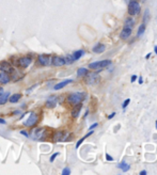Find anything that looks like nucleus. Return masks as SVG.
<instances>
[{
    "label": "nucleus",
    "mask_w": 157,
    "mask_h": 175,
    "mask_svg": "<svg viewBox=\"0 0 157 175\" xmlns=\"http://www.w3.org/2000/svg\"><path fill=\"white\" fill-rule=\"evenodd\" d=\"M84 97H86V93L84 92H75V93H71L67 96V103L71 105H78L84 102Z\"/></svg>",
    "instance_id": "obj_1"
},
{
    "label": "nucleus",
    "mask_w": 157,
    "mask_h": 175,
    "mask_svg": "<svg viewBox=\"0 0 157 175\" xmlns=\"http://www.w3.org/2000/svg\"><path fill=\"white\" fill-rule=\"evenodd\" d=\"M33 59L31 56H24L19 57L14 61V65L17 67H21V69H27L28 66H30V64L32 63Z\"/></svg>",
    "instance_id": "obj_2"
},
{
    "label": "nucleus",
    "mask_w": 157,
    "mask_h": 175,
    "mask_svg": "<svg viewBox=\"0 0 157 175\" xmlns=\"http://www.w3.org/2000/svg\"><path fill=\"white\" fill-rule=\"evenodd\" d=\"M111 60H101V61H95L89 64V69H94V71H101L103 69H106L111 65Z\"/></svg>",
    "instance_id": "obj_3"
},
{
    "label": "nucleus",
    "mask_w": 157,
    "mask_h": 175,
    "mask_svg": "<svg viewBox=\"0 0 157 175\" xmlns=\"http://www.w3.org/2000/svg\"><path fill=\"white\" fill-rule=\"evenodd\" d=\"M141 11V5L138 2L137 0H130L128 2V7H127V12L130 16H136L138 15Z\"/></svg>",
    "instance_id": "obj_4"
},
{
    "label": "nucleus",
    "mask_w": 157,
    "mask_h": 175,
    "mask_svg": "<svg viewBox=\"0 0 157 175\" xmlns=\"http://www.w3.org/2000/svg\"><path fill=\"white\" fill-rule=\"evenodd\" d=\"M46 131H47V128H45V127H36L32 130L30 137L33 140L41 141V140H44L46 138Z\"/></svg>",
    "instance_id": "obj_5"
},
{
    "label": "nucleus",
    "mask_w": 157,
    "mask_h": 175,
    "mask_svg": "<svg viewBox=\"0 0 157 175\" xmlns=\"http://www.w3.org/2000/svg\"><path fill=\"white\" fill-rule=\"evenodd\" d=\"M40 121V117H39V114L36 112H31L29 114V117L24 122V125L26 127H34Z\"/></svg>",
    "instance_id": "obj_6"
},
{
    "label": "nucleus",
    "mask_w": 157,
    "mask_h": 175,
    "mask_svg": "<svg viewBox=\"0 0 157 175\" xmlns=\"http://www.w3.org/2000/svg\"><path fill=\"white\" fill-rule=\"evenodd\" d=\"M67 136H69V134L66 131L59 130L53 134V142H64V141H67V138H66Z\"/></svg>",
    "instance_id": "obj_7"
},
{
    "label": "nucleus",
    "mask_w": 157,
    "mask_h": 175,
    "mask_svg": "<svg viewBox=\"0 0 157 175\" xmlns=\"http://www.w3.org/2000/svg\"><path fill=\"white\" fill-rule=\"evenodd\" d=\"M0 71L4 72V73H8L9 75H12L14 72H15V69L13 66L12 63L8 61H0Z\"/></svg>",
    "instance_id": "obj_8"
},
{
    "label": "nucleus",
    "mask_w": 157,
    "mask_h": 175,
    "mask_svg": "<svg viewBox=\"0 0 157 175\" xmlns=\"http://www.w3.org/2000/svg\"><path fill=\"white\" fill-rule=\"evenodd\" d=\"M101 80V77H99L98 73H91V74H87L86 75V83L87 84H96Z\"/></svg>",
    "instance_id": "obj_9"
},
{
    "label": "nucleus",
    "mask_w": 157,
    "mask_h": 175,
    "mask_svg": "<svg viewBox=\"0 0 157 175\" xmlns=\"http://www.w3.org/2000/svg\"><path fill=\"white\" fill-rule=\"evenodd\" d=\"M65 58L61 56H53L51 57V65L55 67H61V66L65 65Z\"/></svg>",
    "instance_id": "obj_10"
},
{
    "label": "nucleus",
    "mask_w": 157,
    "mask_h": 175,
    "mask_svg": "<svg viewBox=\"0 0 157 175\" xmlns=\"http://www.w3.org/2000/svg\"><path fill=\"white\" fill-rule=\"evenodd\" d=\"M38 63L42 66L51 65V56H49V55H40L38 57Z\"/></svg>",
    "instance_id": "obj_11"
},
{
    "label": "nucleus",
    "mask_w": 157,
    "mask_h": 175,
    "mask_svg": "<svg viewBox=\"0 0 157 175\" xmlns=\"http://www.w3.org/2000/svg\"><path fill=\"white\" fill-rule=\"evenodd\" d=\"M57 103H58V96H56V95H51V96H49L48 98L46 99L45 106L47 107V108H49V109H53V108L56 107Z\"/></svg>",
    "instance_id": "obj_12"
},
{
    "label": "nucleus",
    "mask_w": 157,
    "mask_h": 175,
    "mask_svg": "<svg viewBox=\"0 0 157 175\" xmlns=\"http://www.w3.org/2000/svg\"><path fill=\"white\" fill-rule=\"evenodd\" d=\"M132 33H133V29H130V28H123V30H122L121 33H120V38H121V40H123V41H125V40H127L129 36L132 35Z\"/></svg>",
    "instance_id": "obj_13"
},
{
    "label": "nucleus",
    "mask_w": 157,
    "mask_h": 175,
    "mask_svg": "<svg viewBox=\"0 0 157 175\" xmlns=\"http://www.w3.org/2000/svg\"><path fill=\"white\" fill-rule=\"evenodd\" d=\"M11 81V76L8 73L0 72V84H8Z\"/></svg>",
    "instance_id": "obj_14"
},
{
    "label": "nucleus",
    "mask_w": 157,
    "mask_h": 175,
    "mask_svg": "<svg viewBox=\"0 0 157 175\" xmlns=\"http://www.w3.org/2000/svg\"><path fill=\"white\" fill-rule=\"evenodd\" d=\"M71 82H73V79H65V80H63V81H61V82H59V83L55 84V86H53V90L58 91V90L63 89L64 86H66L69 83H71Z\"/></svg>",
    "instance_id": "obj_15"
},
{
    "label": "nucleus",
    "mask_w": 157,
    "mask_h": 175,
    "mask_svg": "<svg viewBox=\"0 0 157 175\" xmlns=\"http://www.w3.org/2000/svg\"><path fill=\"white\" fill-rule=\"evenodd\" d=\"M92 50H93L94 53H103L106 50V45L103 43H97L96 45L92 48Z\"/></svg>",
    "instance_id": "obj_16"
},
{
    "label": "nucleus",
    "mask_w": 157,
    "mask_h": 175,
    "mask_svg": "<svg viewBox=\"0 0 157 175\" xmlns=\"http://www.w3.org/2000/svg\"><path fill=\"white\" fill-rule=\"evenodd\" d=\"M81 109H82V105L81 104L75 105V107H74L73 110H72V117H73L74 119H77V117H79V114H80Z\"/></svg>",
    "instance_id": "obj_17"
},
{
    "label": "nucleus",
    "mask_w": 157,
    "mask_h": 175,
    "mask_svg": "<svg viewBox=\"0 0 157 175\" xmlns=\"http://www.w3.org/2000/svg\"><path fill=\"white\" fill-rule=\"evenodd\" d=\"M135 27V19L130 16V17H127L124 21V28H130L133 29Z\"/></svg>",
    "instance_id": "obj_18"
},
{
    "label": "nucleus",
    "mask_w": 157,
    "mask_h": 175,
    "mask_svg": "<svg viewBox=\"0 0 157 175\" xmlns=\"http://www.w3.org/2000/svg\"><path fill=\"white\" fill-rule=\"evenodd\" d=\"M9 97H10V92H3L0 95V105H4L9 102Z\"/></svg>",
    "instance_id": "obj_19"
},
{
    "label": "nucleus",
    "mask_w": 157,
    "mask_h": 175,
    "mask_svg": "<svg viewBox=\"0 0 157 175\" xmlns=\"http://www.w3.org/2000/svg\"><path fill=\"white\" fill-rule=\"evenodd\" d=\"M21 98V94L20 93H15V94H12V95H10V97H9V102L12 103V104H16V103H18V100Z\"/></svg>",
    "instance_id": "obj_20"
},
{
    "label": "nucleus",
    "mask_w": 157,
    "mask_h": 175,
    "mask_svg": "<svg viewBox=\"0 0 157 175\" xmlns=\"http://www.w3.org/2000/svg\"><path fill=\"white\" fill-rule=\"evenodd\" d=\"M84 53H86V52H84V49H78V50L74 51L72 56H73L74 60H75V61H77V60H79L80 58H82V56H84Z\"/></svg>",
    "instance_id": "obj_21"
},
{
    "label": "nucleus",
    "mask_w": 157,
    "mask_h": 175,
    "mask_svg": "<svg viewBox=\"0 0 157 175\" xmlns=\"http://www.w3.org/2000/svg\"><path fill=\"white\" fill-rule=\"evenodd\" d=\"M118 167H119V169H121L123 172H127V171L130 169V165H129V163H127L125 160L121 161V162L119 163V165H118Z\"/></svg>",
    "instance_id": "obj_22"
},
{
    "label": "nucleus",
    "mask_w": 157,
    "mask_h": 175,
    "mask_svg": "<svg viewBox=\"0 0 157 175\" xmlns=\"http://www.w3.org/2000/svg\"><path fill=\"white\" fill-rule=\"evenodd\" d=\"M145 29H147V24L142 23L138 28V32H137V38H141L143 35V33L145 32Z\"/></svg>",
    "instance_id": "obj_23"
},
{
    "label": "nucleus",
    "mask_w": 157,
    "mask_h": 175,
    "mask_svg": "<svg viewBox=\"0 0 157 175\" xmlns=\"http://www.w3.org/2000/svg\"><path fill=\"white\" fill-rule=\"evenodd\" d=\"M88 73H89V69H86V67H79V69H77V76H78V77L86 76Z\"/></svg>",
    "instance_id": "obj_24"
},
{
    "label": "nucleus",
    "mask_w": 157,
    "mask_h": 175,
    "mask_svg": "<svg viewBox=\"0 0 157 175\" xmlns=\"http://www.w3.org/2000/svg\"><path fill=\"white\" fill-rule=\"evenodd\" d=\"M93 132H94L93 130H90V131H89L88 134H87L86 136H84V137H82V138H81L80 140H78V142L76 143V148H78V147L80 146L81 144H82V142H84V140L87 139V138H88V137H90V136H91V134H93Z\"/></svg>",
    "instance_id": "obj_25"
},
{
    "label": "nucleus",
    "mask_w": 157,
    "mask_h": 175,
    "mask_svg": "<svg viewBox=\"0 0 157 175\" xmlns=\"http://www.w3.org/2000/svg\"><path fill=\"white\" fill-rule=\"evenodd\" d=\"M150 19V11L149 10H145L144 11V14H143V19H142V23L143 24H147Z\"/></svg>",
    "instance_id": "obj_26"
},
{
    "label": "nucleus",
    "mask_w": 157,
    "mask_h": 175,
    "mask_svg": "<svg viewBox=\"0 0 157 175\" xmlns=\"http://www.w3.org/2000/svg\"><path fill=\"white\" fill-rule=\"evenodd\" d=\"M64 58H65L66 64H72V63H74V62H75V60H74V58H73V56H72V55H69V56L64 57Z\"/></svg>",
    "instance_id": "obj_27"
},
{
    "label": "nucleus",
    "mask_w": 157,
    "mask_h": 175,
    "mask_svg": "<svg viewBox=\"0 0 157 175\" xmlns=\"http://www.w3.org/2000/svg\"><path fill=\"white\" fill-rule=\"evenodd\" d=\"M129 103H130V98L125 99L124 102H123V104H122V109L124 110V111H125V109H126V107L129 105Z\"/></svg>",
    "instance_id": "obj_28"
},
{
    "label": "nucleus",
    "mask_w": 157,
    "mask_h": 175,
    "mask_svg": "<svg viewBox=\"0 0 157 175\" xmlns=\"http://www.w3.org/2000/svg\"><path fill=\"white\" fill-rule=\"evenodd\" d=\"M71 174V169L70 168H64L63 170H62V175H70Z\"/></svg>",
    "instance_id": "obj_29"
},
{
    "label": "nucleus",
    "mask_w": 157,
    "mask_h": 175,
    "mask_svg": "<svg viewBox=\"0 0 157 175\" xmlns=\"http://www.w3.org/2000/svg\"><path fill=\"white\" fill-rule=\"evenodd\" d=\"M59 156V153H55V154H53L50 156V158H49V161H50V162H53V161H55V159H56L57 157H58Z\"/></svg>",
    "instance_id": "obj_30"
},
{
    "label": "nucleus",
    "mask_w": 157,
    "mask_h": 175,
    "mask_svg": "<svg viewBox=\"0 0 157 175\" xmlns=\"http://www.w3.org/2000/svg\"><path fill=\"white\" fill-rule=\"evenodd\" d=\"M105 157H106V160H107V161H113V157H112V156H110L109 154H106V155H105Z\"/></svg>",
    "instance_id": "obj_31"
},
{
    "label": "nucleus",
    "mask_w": 157,
    "mask_h": 175,
    "mask_svg": "<svg viewBox=\"0 0 157 175\" xmlns=\"http://www.w3.org/2000/svg\"><path fill=\"white\" fill-rule=\"evenodd\" d=\"M137 79H138L137 75H132V77H130V82H133V83H134V82L136 81Z\"/></svg>",
    "instance_id": "obj_32"
},
{
    "label": "nucleus",
    "mask_w": 157,
    "mask_h": 175,
    "mask_svg": "<svg viewBox=\"0 0 157 175\" xmlns=\"http://www.w3.org/2000/svg\"><path fill=\"white\" fill-rule=\"evenodd\" d=\"M97 126H98V124H97V123H94V124H92L91 126L89 127V130H93L94 128H96Z\"/></svg>",
    "instance_id": "obj_33"
},
{
    "label": "nucleus",
    "mask_w": 157,
    "mask_h": 175,
    "mask_svg": "<svg viewBox=\"0 0 157 175\" xmlns=\"http://www.w3.org/2000/svg\"><path fill=\"white\" fill-rule=\"evenodd\" d=\"M20 134H24V136H25V137H30V134H28V132L27 131H25V130H20Z\"/></svg>",
    "instance_id": "obj_34"
},
{
    "label": "nucleus",
    "mask_w": 157,
    "mask_h": 175,
    "mask_svg": "<svg viewBox=\"0 0 157 175\" xmlns=\"http://www.w3.org/2000/svg\"><path fill=\"white\" fill-rule=\"evenodd\" d=\"M114 115H116V112H112V113H110L108 115V120H112L114 117Z\"/></svg>",
    "instance_id": "obj_35"
},
{
    "label": "nucleus",
    "mask_w": 157,
    "mask_h": 175,
    "mask_svg": "<svg viewBox=\"0 0 157 175\" xmlns=\"http://www.w3.org/2000/svg\"><path fill=\"white\" fill-rule=\"evenodd\" d=\"M138 82H139V84L143 83V78H142V77H139V79H138Z\"/></svg>",
    "instance_id": "obj_36"
},
{
    "label": "nucleus",
    "mask_w": 157,
    "mask_h": 175,
    "mask_svg": "<svg viewBox=\"0 0 157 175\" xmlns=\"http://www.w3.org/2000/svg\"><path fill=\"white\" fill-rule=\"evenodd\" d=\"M139 174H140V175H147V172L145 170H142L141 172L139 173Z\"/></svg>",
    "instance_id": "obj_37"
},
{
    "label": "nucleus",
    "mask_w": 157,
    "mask_h": 175,
    "mask_svg": "<svg viewBox=\"0 0 157 175\" xmlns=\"http://www.w3.org/2000/svg\"><path fill=\"white\" fill-rule=\"evenodd\" d=\"M0 124H7V122H5V120L0 119Z\"/></svg>",
    "instance_id": "obj_38"
},
{
    "label": "nucleus",
    "mask_w": 157,
    "mask_h": 175,
    "mask_svg": "<svg viewBox=\"0 0 157 175\" xmlns=\"http://www.w3.org/2000/svg\"><path fill=\"white\" fill-rule=\"evenodd\" d=\"M154 52L156 53V56H157V45L154 46Z\"/></svg>",
    "instance_id": "obj_39"
},
{
    "label": "nucleus",
    "mask_w": 157,
    "mask_h": 175,
    "mask_svg": "<svg viewBox=\"0 0 157 175\" xmlns=\"http://www.w3.org/2000/svg\"><path fill=\"white\" fill-rule=\"evenodd\" d=\"M3 93V89H2V86H0V95Z\"/></svg>",
    "instance_id": "obj_40"
},
{
    "label": "nucleus",
    "mask_w": 157,
    "mask_h": 175,
    "mask_svg": "<svg viewBox=\"0 0 157 175\" xmlns=\"http://www.w3.org/2000/svg\"><path fill=\"white\" fill-rule=\"evenodd\" d=\"M150 57H151V53H147V56H145V59H149Z\"/></svg>",
    "instance_id": "obj_41"
},
{
    "label": "nucleus",
    "mask_w": 157,
    "mask_h": 175,
    "mask_svg": "<svg viewBox=\"0 0 157 175\" xmlns=\"http://www.w3.org/2000/svg\"><path fill=\"white\" fill-rule=\"evenodd\" d=\"M155 126H156V129H157V120H156V124H155Z\"/></svg>",
    "instance_id": "obj_42"
},
{
    "label": "nucleus",
    "mask_w": 157,
    "mask_h": 175,
    "mask_svg": "<svg viewBox=\"0 0 157 175\" xmlns=\"http://www.w3.org/2000/svg\"><path fill=\"white\" fill-rule=\"evenodd\" d=\"M129 1H130V0H126V2H127V3H128V2H129Z\"/></svg>",
    "instance_id": "obj_43"
}]
</instances>
